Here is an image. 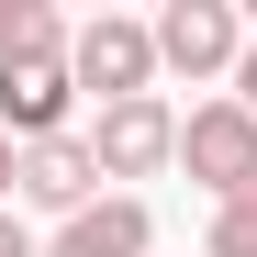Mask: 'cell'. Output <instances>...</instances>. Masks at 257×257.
I'll return each mask as SVG.
<instances>
[{
  "mask_svg": "<svg viewBox=\"0 0 257 257\" xmlns=\"http://www.w3.org/2000/svg\"><path fill=\"white\" fill-rule=\"evenodd\" d=\"M67 67H78V90H101V112L112 101H157V23H123V12L78 23Z\"/></svg>",
  "mask_w": 257,
  "mask_h": 257,
  "instance_id": "6da1fadb",
  "label": "cell"
},
{
  "mask_svg": "<svg viewBox=\"0 0 257 257\" xmlns=\"http://www.w3.org/2000/svg\"><path fill=\"white\" fill-rule=\"evenodd\" d=\"M179 168L212 190V201H235V190H257V112L224 90V101H201L190 123H179Z\"/></svg>",
  "mask_w": 257,
  "mask_h": 257,
  "instance_id": "7a4b0ae2",
  "label": "cell"
},
{
  "mask_svg": "<svg viewBox=\"0 0 257 257\" xmlns=\"http://www.w3.org/2000/svg\"><path fill=\"white\" fill-rule=\"evenodd\" d=\"M157 67H179V78H224V67H246L235 0H168V12H157Z\"/></svg>",
  "mask_w": 257,
  "mask_h": 257,
  "instance_id": "3957f363",
  "label": "cell"
},
{
  "mask_svg": "<svg viewBox=\"0 0 257 257\" xmlns=\"http://www.w3.org/2000/svg\"><path fill=\"white\" fill-rule=\"evenodd\" d=\"M90 157H101V179H157V168H179V112L168 101H112L90 123Z\"/></svg>",
  "mask_w": 257,
  "mask_h": 257,
  "instance_id": "277c9868",
  "label": "cell"
},
{
  "mask_svg": "<svg viewBox=\"0 0 257 257\" xmlns=\"http://www.w3.org/2000/svg\"><path fill=\"white\" fill-rule=\"evenodd\" d=\"M23 201H45V212H90V201H112L101 190V157H90V135H56V146H23Z\"/></svg>",
  "mask_w": 257,
  "mask_h": 257,
  "instance_id": "5b68a950",
  "label": "cell"
},
{
  "mask_svg": "<svg viewBox=\"0 0 257 257\" xmlns=\"http://www.w3.org/2000/svg\"><path fill=\"white\" fill-rule=\"evenodd\" d=\"M157 246V212L135 201V190H112V201H90L78 224H56V246L45 257H146Z\"/></svg>",
  "mask_w": 257,
  "mask_h": 257,
  "instance_id": "8992f818",
  "label": "cell"
},
{
  "mask_svg": "<svg viewBox=\"0 0 257 257\" xmlns=\"http://www.w3.org/2000/svg\"><path fill=\"white\" fill-rule=\"evenodd\" d=\"M78 45V23L56 12V0H0V67H45Z\"/></svg>",
  "mask_w": 257,
  "mask_h": 257,
  "instance_id": "52a82bcc",
  "label": "cell"
},
{
  "mask_svg": "<svg viewBox=\"0 0 257 257\" xmlns=\"http://www.w3.org/2000/svg\"><path fill=\"white\" fill-rule=\"evenodd\" d=\"M201 257H257V190L212 201V235H201Z\"/></svg>",
  "mask_w": 257,
  "mask_h": 257,
  "instance_id": "ba28073f",
  "label": "cell"
},
{
  "mask_svg": "<svg viewBox=\"0 0 257 257\" xmlns=\"http://www.w3.org/2000/svg\"><path fill=\"white\" fill-rule=\"evenodd\" d=\"M12 190H23V146L0 135V201H12Z\"/></svg>",
  "mask_w": 257,
  "mask_h": 257,
  "instance_id": "9c48e42d",
  "label": "cell"
},
{
  "mask_svg": "<svg viewBox=\"0 0 257 257\" xmlns=\"http://www.w3.org/2000/svg\"><path fill=\"white\" fill-rule=\"evenodd\" d=\"M0 257H45V246H34V235L12 224V212H0Z\"/></svg>",
  "mask_w": 257,
  "mask_h": 257,
  "instance_id": "30bf717a",
  "label": "cell"
},
{
  "mask_svg": "<svg viewBox=\"0 0 257 257\" xmlns=\"http://www.w3.org/2000/svg\"><path fill=\"white\" fill-rule=\"evenodd\" d=\"M235 101H246V112H257V45H246V67H235Z\"/></svg>",
  "mask_w": 257,
  "mask_h": 257,
  "instance_id": "8fae6325",
  "label": "cell"
}]
</instances>
